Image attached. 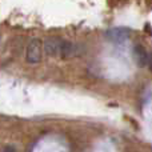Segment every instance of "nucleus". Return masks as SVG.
<instances>
[{
	"instance_id": "f257e3e1",
	"label": "nucleus",
	"mask_w": 152,
	"mask_h": 152,
	"mask_svg": "<svg viewBox=\"0 0 152 152\" xmlns=\"http://www.w3.org/2000/svg\"><path fill=\"white\" fill-rule=\"evenodd\" d=\"M43 45L42 40L40 39H32L29 42L28 47H27V61L31 64H36L42 60V55H43Z\"/></svg>"
},
{
	"instance_id": "f03ea898",
	"label": "nucleus",
	"mask_w": 152,
	"mask_h": 152,
	"mask_svg": "<svg viewBox=\"0 0 152 152\" xmlns=\"http://www.w3.org/2000/svg\"><path fill=\"white\" fill-rule=\"evenodd\" d=\"M107 39H110L111 42H116V43H121L124 40H127L131 36V29L128 28H123V27H116V28H110L105 32Z\"/></svg>"
},
{
	"instance_id": "7ed1b4c3",
	"label": "nucleus",
	"mask_w": 152,
	"mask_h": 152,
	"mask_svg": "<svg viewBox=\"0 0 152 152\" xmlns=\"http://www.w3.org/2000/svg\"><path fill=\"white\" fill-rule=\"evenodd\" d=\"M134 56H135V61L139 67H145L148 66V53L145 51V48L140 44H136L134 47Z\"/></svg>"
},
{
	"instance_id": "20e7f679",
	"label": "nucleus",
	"mask_w": 152,
	"mask_h": 152,
	"mask_svg": "<svg viewBox=\"0 0 152 152\" xmlns=\"http://www.w3.org/2000/svg\"><path fill=\"white\" fill-rule=\"evenodd\" d=\"M60 39H48L44 43V51L50 56H59L60 55Z\"/></svg>"
},
{
	"instance_id": "39448f33",
	"label": "nucleus",
	"mask_w": 152,
	"mask_h": 152,
	"mask_svg": "<svg viewBox=\"0 0 152 152\" xmlns=\"http://www.w3.org/2000/svg\"><path fill=\"white\" fill-rule=\"evenodd\" d=\"M76 51H77V47L72 43L67 42V40H61L60 42V58L63 59H67V58H71V56H75Z\"/></svg>"
},
{
	"instance_id": "423d86ee",
	"label": "nucleus",
	"mask_w": 152,
	"mask_h": 152,
	"mask_svg": "<svg viewBox=\"0 0 152 152\" xmlns=\"http://www.w3.org/2000/svg\"><path fill=\"white\" fill-rule=\"evenodd\" d=\"M3 152H16V150L12 147V145H7V147H4Z\"/></svg>"
},
{
	"instance_id": "0eeeda50",
	"label": "nucleus",
	"mask_w": 152,
	"mask_h": 152,
	"mask_svg": "<svg viewBox=\"0 0 152 152\" xmlns=\"http://www.w3.org/2000/svg\"><path fill=\"white\" fill-rule=\"evenodd\" d=\"M148 66H150V69L152 71V53H150V56H148Z\"/></svg>"
}]
</instances>
